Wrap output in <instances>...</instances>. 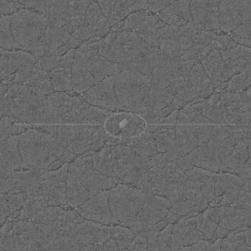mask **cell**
Returning <instances> with one entry per match:
<instances>
[{
	"instance_id": "1",
	"label": "cell",
	"mask_w": 251,
	"mask_h": 251,
	"mask_svg": "<svg viewBox=\"0 0 251 251\" xmlns=\"http://www.w3.org/2000/svg\"><path fill=\"white\" fill-rule=\"evenodd\" d=\"M100 57L94 52H77L72 66L73 91L83 93L98 83L100 76Z\"/></svg>"
},
{
	"instance_id": "2",
	"label": "cell",
	"mask_w": 251,
	"mask_h": 251,
	"mask_svg": "<svg viewBox=\"0 0 251 251\" xmlns=\"http://www.w3.org/2000/svg\"><path fill=\"white\" fill-rule=\"evenodd\" d=\"M74 56L67 53L60 57L52 72L54 89L57 92L73 91L72 66Z\"/></svg>"
},
{
	"instance_id": "3",
	"label": "cell",
	"mask_w": 251,
	"mask_h": 251,
	"mask_svg": "<svg viewBox=\"0 0 251 251\" xmlns=\"http://www.w3.org/2000/svg\"><path fill=\"white\" fill-rule=\"evenodd\" d=\"M131 120H132V119H130V120H129V121H128V123H127V124H126V125L124 127V128H123V129H122V131H124V130L125 129V128H126V126H127V125H128L129 124V123H130V121H131Z\"/></svg>"
}]
</instances>
